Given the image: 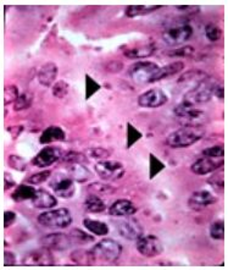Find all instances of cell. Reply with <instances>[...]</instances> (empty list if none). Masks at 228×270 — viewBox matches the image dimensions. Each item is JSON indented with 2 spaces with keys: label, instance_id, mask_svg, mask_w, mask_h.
<instances>
[{
  "label": "cell",
  "instance_id": "5",
  "mask_svg": "<svg viewBox=\"0 0 228 270\" xmlns=\"http://www.w3.org/2000/svg\"><path fill=\"white\" fill-rule=\"evenodd\" d=\"M160 66L153 61H138L128 70V76L135 84H150Z\"/></svg>",
  "mask_w": 228,
  "mask_h": 270
},
{
  "label": "cell",
  "instance_id": "14",
  "mask_svg": "<svg viewBox=\"0 0 228 270\" xmlns=\"http://www.w3.org/2000/svg\"><path fill=\"white\" fill-rule=\"evenodd\" d=\"M42 246L48 247L52 251H58V252H64L71 248L72 241L69 235L64 233H53L45 235L39 240Z\"/></svg>",
  "mask_w": 228,
  "mask_h": 270
},
{
  "label": "cell",
  "instance_id": "37",
  "mask_svg": "<svg viewBox=\"0 0 228 270\" xmlns=\"http://www.w3.org/2000/svg\"><path fill=\"white\" fill-rule=\"evenodd\" d=\"M8 164L11 169H14L16 171H21V173H24V171L27 170V161L25 160L22 157H20V155H16V154L9 155Z\"/></svg>",
  "mask_w": 228,
  "mask_h": 270
},
{
  "label": "cell",
  "instance_id": "7",
  "mask_svg": "<svg viewBox=\"0 0 228 270\" xmlns=\"http://www.w3.org/2000/svg\"><path fill=\"white\" fill-rule=\"evenodd\" d=\"M94 170L100 179L117 181L125 175L126 170L122 163L116 160H100L94 165Z\"/></svg>",
  "mask_w": 228,
  "mask_h": 270
},
{
  "label": "cell",
  "instance_id": "46",
  "mask_svg": "<svg viewBox=\"0 0 228 270\" xmlns=\"http://www.w3.org/2000/svg\"><path fill=\"white\" fill-rule=\"evenodd\" d=\"M85 155L89 159H101V160H105L106 158L110 157V151H107L105 148H90L85 152Z\"/></svg>",
  "mask_w": 228,
  "mask_h": 270
},
{
  "label": "cell",
  "instance_id": "11",
  "mask_svg": "<svg viewBox=\"0 0 228 270\" xmlns=\"http://www.w3.org/2000/svg\"><path fill=\"white\" fill-rule=\"evenodd\" d=\"M49 187L55 192L56 196L61 197V198H71L75 195V183L74 180L66 175L58 174L53 177L49 182Z\"/></svg>",
  "mask_w": 228,
  "mask_h": 270
},
{
  "label": "cell",
  "instance_id": "34",
  "mask_svg": "<svg viewBox=\"0 0 228 270\" xmlns=\"http://www.w3.org/2000/svg\"><path fill=\"white\" fill-rule=\"evenodd\" d=\"M62 164L70 165V164H83L87 161V155L83 153H80V152H75V151H69L64 153L62 158L60 159Z\"/></svg>",
  "mask_w": 228,
  "mask_h": 270
},
{
  "label": "cell",
  "instance_id": "41",
  "mask_svg": "<svg viewBox=\"0 0 228 270\" xmlns=\"http://www.w3.org/2000/svg\"><path fill=\"white\" fill-rule=\"evenodd\" d=\"M205 36L211 42H217L222 37V30L214 24H209L205 26Z\"/></svg>",
  "mask_w": 228,
  "mask_h": 270
},
{
  "label": "cell",
  "instance_id": "2",
  "mask_svg": "<svg viewBox=\"0 0 228 270\" xmlns=\"http://www.w3.org/2000/svg\"><path fill=\"white\" fill-rule=\"evenodd\" d=\"M218 84L217 79H215L211 76H207L202 81L199 82L198 85L194 86L188 93H186L183 100L189 101V103L194 104V106H200V104L208 103L211 100L212 95L215 94Z\"/></svg>",
  "mask_w": 228,
  "mask_h": 270
},
{
  "label": "cell",
  "instance_id": "13",
  "mask_svg": "<svg viewBox=\"0 0 228 270\" xmlns=\"http://www.w3.org/2000/svg\"><path fill=\"white\" fill-rule=\"evenodd\" d=\"M62 155H64V152H62L61 149L49 146V147L43 148L42 151L31 160V164L43 169V168H48L50 165L58 163V161H60V159L62 158Z\"/></svg>",
  "mask_w": 228,
  "mask_h": 270
},
{
  "label": "cell",
  "instance_id": "42",
  "mask_svg": "<svg viewBox=\"0 0 228 270\" xmlns=\"http://www.w3.org/2000/svg\"><path fill=\"white\" fill-rule=\"evenodd\" d=\"M143 133L138 131L131 122L127 123V148H131L134 143H137L142 138Z\"/></svg>",
  "mask_w": 228,
  "mask_h": 270
},
{
  "label": "cell",
  "instance_id": "39",
  "mask_svg": "<svg viewBox=\"0 0 228 270\" xmlns=\"http://www.w3.org/2000/svg\"><path fill=\"white\" fill-rule=\"evenodd\" d=\"M208 183H210V186L214 189L215 192L221 195V193L223 192V186H224L223 173H217L212 175L211 177H209L208 179Z\"/></svg>",
  "mask_w": 228,
  "mask_h": 270
},
{
  "label": "cell",
  "instance_id": "52",
  "mask_svg": "<svg viewBox=\"0 0 228 270\" xmlns=\"http://www.w3.org/2000/svg\"><path fill=\"white\" fill-rule=\"evenodd\" d=\"M4 264L5 265H15L16 264V258L15 254L12 252H5L4 253Z\"/></svg>",
  "mask_w": 228,
  "mask_h": 270
},
{
  "label": "cell",
  "instance_id": "28",
  "mask_svg": "<svg viewBox=\"0 0 228 270\" xmlns=\"http://www.w3.org/2000/svg\"><path fill=\"white\" fill-rule=\"evenodd\" d=\"M37 190L31 185H18L14 193L11 195V198L15 202H24L27 199H32L36 195Z\"/></svg>",
  "mask_w": 228,
  "mask_h": 270
},
{
  "label": "cell",
  "instance_id": "26",
  "mask_svg": "<svg viewBox=\"0 0 228 270\" xmlns=\"http://www.w3.org/2000/svg\"><path fill=\"white\" fill-rule=\"evenodd\" d=\"M207 74L204 71H200V70H191V71H187L186 74H183L177 81V85H182V86H188L193 85V87L199 84V82L202 81L205 77H207Z\"/></svg>",
  "mask_w": 228,
  "mask_h": 270
},
{
  "label": "cell",
  "instance_id": "23",
  "mask_svg": "<svg viewBox=\"0 0 228 270\" xmlns=\"http://www.w3.org/2000/svg\"><path fill=\"white\" fill-rule=\"evenodd\" d=\"M183 69H185V63L182 61L167 64V65H165L163 68L159 69V71L156 72V75H155L153 79H151L150 84H153V82H159L161 79L172 77V76H175L177 74H179L180 71H183Z\"/></svg>",
  "mask_w": 228,
  "mask_h": 270
},
{
  "label": "cell",
  "instance_id": "1",
  "mask_svg": "<svg viewBox=\"0 0 228 270\" xmlns=\"http://www.w3.org/2000/svg\"><path fill=\"white\" fill-rule=\"evenodd\" d=\"M205 133L207 130L200 123H191L170 133L165 142L170 148H188L204 138Z\"/></svg>",
  "mask_w": 228,
  "mask_h": 270
},
{
  "label": "cell",
  "instance_id": "3",
  "mask_svg": "<svg viewBox=\"0 0 228 270\" xmlns=\"http://www.w3.org/2000/svg\"><path fill=\"white\" fill-rule=\"evenodd\" d=\"M37 221L48 229H66L71 225L72 215L67 208H59L39 214Z\"/></svg>",
  "mask_w": 228,
  "mask_h": 270
},
{
  "label": "cell",
  "instance_id": "51",
  "mask_svg": "<svg viewBox=\"0 0 228 270\" xmlns=\"http://www.w3.org/2000/svg\"><path fill=\"white\" fill-rule=\"evenodd\" d=\"M8 131L10 132V135L12 136V138H17L18 136L21 135L22 131H24V126L22 125H16V126H11V127H9L8 129Z\"/></svg>",
  "mask_w": 228,
  "mask_h": 270
},
{
  "label": "cell",
  "instance_id": "24",
  "mask_svg": "<svg viewBox=\"0 0 228 270\" xmlns=\"http://www.w3.org/2000/svg\"><path fill=\"white\" fill-rule=\"evenodd\" d=\"M67 174L72 180L80 183L87 182V181L92 177V173L89 171V169H88L85 165L80 163L70 164L67 167Z\"/></svg>",
  "mask_w": 228,
  "mask_h": 270
},
{
  "label": "cell",
  "instance_id": "50",
  "mask_svg": "<svg viewBox=\"0 0 228 270\" xmlns=\"http://www.w3.org/2000/svg\"><path fill=\"white\" fill-rule=\"evenodd\" d=\"M4 183H5L4 191L10 190V189H12V187H14L15 185H16V182H15L14 179H12L11 174H9V173H5V174H4Z\"/></svg>",
  "mask_w": 228,
  "mask_h": 270
},
{
  "label": "cell",
  "instance_id": "8",
  "mask_svg": "<svg viewBox=\"0 0 228 270\" xmlns=\"http://www.w3.org/2000/svg\"><path fill=\"white\" fill-rule=\"evenodd\" d=\"M193 33H194V31H193L191 25L182 24L179 26L166 28L163 33V40L167 46H179V44L186 43L187 40L191 39Z\"/></svg>",
  "mask_w": 228,
  "mask_h": 270
},
{
  "label": "cell",
  "instance_id": "16",
  "mask_svg": "<svg viewBox=\"0 0 228 270\" xmlns=\"http://www.w3.org/2000/svg\"><path fill=\"white\" fill-rule=\"evenodd\" d=\"M217 202V197L212 195L210 191L200 190L195 191L188 199V206L192 211L201 212L202 209L208 208Z\"/></svg>",
  "mask_w": 228,
  "mask_h": 270
},
{
  "label": "cell",
  "instance_id": "17",
  "mask_svg": "<svg viewBox=\"0 0 228 270\" xmlns=\"http://www.w3.org/2000/svg\"><path fill=\"white\" fill-rule=\"evenodd\" d=\"M223 165V158H208L201 157L199 158L195 163H193L191 170L195 175H207L214 173Z\"/></svg>",
  "mask_w": 228,
  "mask_h": 270
},
{
  "label": "cell",
  "instance_id": "27",
  "mask_svg": "<svg viewBox=\"0 0 228 270\" xmlns=\"http://www.w3.org/2000/svg\"><path fill=\"white\" fill-rule=\"evenodd\" d=\"M70 258L80 265H92L97 262L90 250H76L70 254Z\"/></svg>",
  "mask_w": 228,
  "mask_h": 270
},
{
  "label": "cell",
  "instance_id": "22",
  "mask_svg": "<svg viewBox=\"0 0 228 270\" xmlns=\"http://www.w3.org/2000/svg\"><path fill=\"white\" fill-rule=\"evenodd\" d=\"M66 139V133L60 126L52 125L47 127L39 137L40 144H50L53 142H61Z\"/></svg>",
  "mask_w": 228,
  "mask_h": 270
},
{
  "label": "cell",
  "instance_id": "43",
  "mask_svg": "<svg viewBox=\"0 0 228 270\" xmlns=\"http://www.w3.org/2000/svg\"><path fill=\"white\" fill-rule=\"evenodd\" d=\"M210 236L214 240H223L224 237V224L222 220H216L210 226Z\"/></svg>",
  "mask_w": 228,
  "mask_h": 270
},
{
  "label": "cell",
  "instance_id": "40",
  "mask_svg": "<svg viewBox=\"0 0 228 270\" xmlns=\"http://www.w3.org/2000/svg\"><path fill=\"white\" fill-rule=\"evenodd\" d=\"M52 176V171L50 170H44L40 171V173L32 174L30 177H27L26 182L30 183V185H39V183L45 182L49 177Z\"/></svg>",
  "mask_w": 228,
  "mask_h": 270
},
{
  "label": "cell",
  "instance_id": "21",
  "mask_svg": "<svg viewBox=\"0 0 228 270\" xmlns=\"http://www.w3.org/2000/svg\"><path fill=\"white\" fill-rule=\"evenodd\" d=\"M32 204L38 209H52L58 204V199L55 196L50 195L48 191L40 189L37 190L36 195L32 199Z\"/></svg>",
  "mask_w": 228,
  "mask_h": 270
},
{
  "label": "cell",
  "instance_id": "12",
  "mask_svg": "<svg viewBox=\"0 0 228 270\" xmlns=\"http://www.w3.org/2000/svg\"><path fill=\"white\" fill-rule=\"evenodd\" d=\"M21 263L24 265H54L55 259H54L52 250L42 246L40 248L33 250L25 254Z\"/></svg>",
  "mask_w": 228,
  "mask_h": 270
},
{
  "label": "cell",
  "instance_id": "30",
  "mask_svg": "<svg viewBox=\"0 0 228 270\" xmlns=\"http://www.w3.org/2000/svg\"><path fill=\"white\" fill-rule=\"evenodd\" d=\"M161 9L160 5L156 6H145V5H129L126 9V16L127 17H137V16H144V15H149L151 12L159 10Z\"/></svg>",
  "mask_w": 228,
  "mask_h": 270
},
{
  "label": "cell",
  "instance_id": "44",
  "mask_svg": "<svg viewBox=\"0 0 228 270\" xmlns=\"http://www.w3.org/2000/svg\"><path fill=\"white\" fill-rule=\"evenodd\" d=\"M69 91H70V85L65 81H58L53 86V95L54 97L59 98V99L65 98L66 95L69 94Z\"/></svg>",
  "mask_w": 228,
  "mask_h": 270
},
{
  "label": "cell",
  "instance_id": "31",
  "mask_svg": "<svg viewBox=\"0 0 228 270\" xmlns=\"http://www.w3.org/2000/svg\"><path fill=\"white\" fill-rule=\"evenodd\" d=\"M69 236L71 238L72 244H87L96 241V237L93 235L87 234L81 229H72L69 233Z\"/></svg>",
  "mask_w": 228,
  "mask_h": 270
},
{
  "label": "cell",
  "instance_id": "36",
  "mask_svg": "<svg viewBox=\"0 0 228 270\" xmlns=\"http://www.w3.org/2000/svg\"><path fill=\"white\" fill-rule=\"evenodd\" d=\"M194 47L186 46L183 48H175V49L166 50V52H164V54L169 56V58H176V56H178V58H189V56L194 54Z\"/></svg>",
  "mask_w": 228,
  "mask_h": 270
},
{
  "label": "cell",
  "instance_id": "18",
  "mask_svg": "<svg viewBox=\"0 0 228 270\" xmlns=\"http://www.w3.org/2000/svg\"><path fill=\"white\" fill-rule=\"evenodd\" d=\"M138 208L133 204V202L128 199H117L109 208V214L111 217L116 218H125V217H132L137 213Z\"/></svg>",
  "mask_w": 228,
  "mask_h": 270
},
{
  "label": "cell",
  "instance_id": "32",
  "mask_svg": "<svg viewBox=\"0 0 228 270\" xmlns=\"http://www.w3.org/2000/svg\"><path fill=\"white\" fill-rule=\"evenodd\" d=\"M33 103V93L32 92H22V93L18 95L17 100L15 101V111H22V110H27L32 107Z\"/></svg>",
  "mask_w": 228,
  "mask_h": 270
},
{
  "label": "cell",
  "instance_id": "33",
  "mask_svg": "<svg viewBox=\"0 0 228 270\" xmlns=\"http://www.w3.org/2000/svg\"><path fill=\"white\" fill-rule=\"evenodd\" d=\"M87 191L92 195H97V196H105V195H112L115 192V189L112 186L106 185V183L103 182H93L90 185L87 186Z\"/></svg>",
  "mask_w": 228,
  "mask_h": 270
},
{
  "label": "cell",
  "instance_id": "25",
  "mask_svg": "<svg viewBox=\"0 0 228 270\" xmlns=\"http://www.w3.org/2000/svg\"><path fill=\"white\" fill-rule=\"evenodd\" d=\"M83 225L94 236H106L110 233V229L107 226V224L99 220H94V219L85 218L83 220Z\"/></svg>",
  "mask_w": 228,
  "mask_h": 270
},
{
  "label": "cell",
  "instance_id": "53",
  "mask_svg": "<svg viewBox=\"0 0 228 270\" xmlns=\"http://www.w3.org/2000/svg\"><path fill=\"white\" fill-rule=\"evenodd\" d=\"M215 97H217L218 99H223V87L221 85H218L215 90Z\"/></svg>",
  "mask_w": 228,
  "mask_h": 270
},
{
  "label": "cell",
  "instance_id": "48",
  "mask_svg": "<svg viewBox=\"0 0 228 270\" xmlns=\"http://www.w3.org/2000/svg\"><path fill=\"white\" fill-rule=\"evenodd\" d=\"M123 69V64L117 61V60H115V61H110L106 64L105 66V70L107 72H111V74H117V72L122 71Z\"/></svg>",
  "mask_w": 228,
  "mask_h": 270
},
{
  "label": "cell",
  "instance_id": "19",
  "mask_svg": "<svg viewBox=\"0 0 228 270\" xmlns=\"http://www.w3.org/2000/svg\"><path fill=\"white\" fill-rule=\"evenodd\" d=\"M156 52V47L154 43L148 42L143 44H137V46L127 48L123 52V55L127 59L134 60V59H143V58H149L153 54Z\"/></svg>",
  "mask_w": 228,
  "mask_h": 270
},
{
  "label": "cell",
  "instance_id": "9",
  "mask_svg": "<svg viewBox=\"0 0 228 270\" xmlns=\"http://www.w3.org/2000/svg\"><path fill=\"white\" fill-rule=\"evenodd\" d=\"M135 242H137L135 247H137L138 252L147 258H154L164 252L163 243L154 235H145V236L143 235Z\"/></svg>",
  "mask_w": 228,
  "mask_h": 270
},
{
  "label": "cell",
  "instance_id": "47",
  "mask_svg": "<svg viewBox=\"0 0 228 270\" xmlns=\"http://www.w3.org/2000/svg\"><path fill=\"white\" fill-rule=\"evenodd\" d=\"M223 154H224V151L221 144L207 148L201 152L202 157H208V158H223Z\"/></svg>",
  "mask_w": 228,
  "mask_h": 270
},
{
  "label": "cell",
  "instance_id": "38",
  "mask_svg": "<svg viewBox=\"0 0 228 270\" xmlns=\"http://www.w3.org/2000/svg\"><path fill=\"white\" fill-rule=\"evenodd\" d=\"M18 90L16 86H6L4 88V106L8 107L11 103H15L18 98Z\"/></svg>",
  "mask_w": 228,
  "mask_h": 270
},
{
  "label": "cell",
  "instance_id": "20",
  "mask_svg": "<svg viewBox=\"0 0 228 270\" xmlns=\"http://www.w3.org/2000/svg\"><path fill=\"white\" fill-rule=\"evenodd\" d=\"M59 74V68L54 63H45L38 72V81L43 87H52Z\"/></svg>",
  "mask_w": 228,
  "mask_h": 270
},
{
  "label": "cell",
  "instance_id": "10",
  "mask_svg": "<svg viewBox=\"0 0 228 270\" xmlns=\"http://www.w3.org/2000/svg\"><path fill=\"white\" fill-rule=\"evenodd\" d=\"M173 114L180 121H185L186 125L195 123V121H198L199 119H201L205 115L204 111L199 109L198 106H194V104L186 100L180 101L178 106L173 109Z\"/></svg>",
  "mask_w": 228,
  "mask_h": 270
},
{
  "label": "cell",
  "instance_id": "29",
  "mask_svg": "<svg viewBox=\"0 0 228 270\" xmlns=\"http://www.w3.org/2000/svg\"><path fill=\"white\" fill-rule=\"evenodd\" d=\"M85 211L89 213H103L106 211V205L103 199L97 195H90L84 201Z\"/></svg>",
  "mask_w": 228,
  "mask_h": 270
},
{
  "label": "cell",
  "instance_id": "49",
  "mask_svg": "<svg viewBox=\"0 0 228 270\" xmlns=\"http://www.w3.org/2000/svg\"><path fill=\"white\" fill-rule=\"evenodd\" d=\"M15 220H16V214H15V212L6 211L4 213V227L5 229L10 227L11 225L15 222Z\"/></svg>",
  "mask_w": 228,
  "mask_h": 270
},
{
  "label": "cell",
  "instance_id": "15",
  "mask_svg": "<svg viewBox=\"0 0 228 270\" xmlns=\"http://www.w3.org/2000/svg\"><path fill=\"white\" fill-rule=\"evenodd\" d=\"M169 97L160 88H153L138 97V106L142 108H159L167 103Z\"/></svg>",
  "mask_w": 228,
  "mask_h": 270
},
{
  "label": "cell",
  "instance_id": "45",
  "mask_svg": "<svg viewBox=\"0 0 228 270\" xmlns=\"http://www.w3.org/2000/svg\"><path fill=\"white\" fill-rule=\"evenodd\" d=\"M100 88V85L97 81H94L89 75H85V99H89Z\"/></svg>",
  "mask_w": 228,
  "mask_h": 270
},
{
  "label": "cell",
  "instance_id": "6",
  "mask_svg": "<svg viewBox=\"0 0 228 270\" xmlns=\"http://www.w3.org/2000/svg\"><path fill=\"white\" fill-rule=\"evenodd\" d=\"M113 226H115L120 236L129 241H137L139 237L144 235L143 226L139 224L137 219L131 217L116 219V220H113Z\"/></svg>",
  "mask_w": 228,
  "mask_h": 270
},
{
  "label": "cell",
  "instance_id": "4",
  "mask_svg": "<svg viewBox=\"0 0 228 270\" xmlns=\"http://www.w3.org/2000/svg\"><path fill=\"white\" fill-rule=\"evenodd\" d=\"M96 260L113 263L120 258L122 253V246L112 238H104L90 248Z\"/></svg>",
  "mask_w": 228,
  "mask_h": 270
},
{
  "label": "cell",
  "instance_id": "35",
  "mask_svg": "<svg viewBox=\"0 0 228 270\" xmlns=\"http://www.w3.org/2000/svg\"><path fill=\"white\" fill-rule=\"evenodd\" d=\"M165 169V164L154 154H149V177L154 179Z\"/></svg>",
  "mask_w": 228,
  "mask_h": 270
}]
</instances>
